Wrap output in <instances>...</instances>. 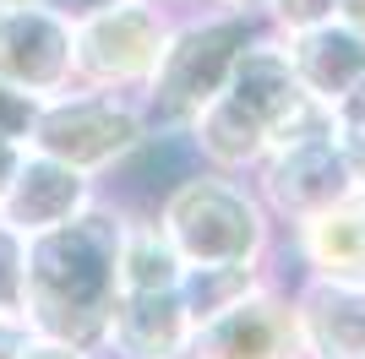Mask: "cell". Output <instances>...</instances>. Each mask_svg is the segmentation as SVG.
Masks as SVG:
<instances>
[{
    "label": "cell",
    "mask_w": 365,
    "mask_h": 359,
    "mask_svg": "<svg viewBox=\"0 0 365 359\" xmlns=\"http://www.w3.org/2000/svg\"><path fill=\"white\" fill-rule=\"evenodd\" d=\"M120 234H125V207L98 191V202L88 212H76L71 224L28 239L22 316L33 332L66 338V343H82L98 354L104 321L115 311V294H120V278H115Z\"/></svg>",
    "instance_id": "6da1fadb"
},
{
    "label": "cell",
    "mask_w": 365,
    "mask_h": 359,
    "mask_svg": "<svg viewBox=\"0 0 365 359\" xmlns=\"http://www.w3.org/2000/svg\"><path fill=\"white\" fill-rule=\"evenodd\" d=\"M164 234L175 239L185 267H245L267 272L273 261V234L278 218L257 196V185H245V175H224V169H185L153 212Z\"/></svg>",
    "instance_id": "7a4b0ae2"
},
{
    "label": "cell",
    "mask_w": 365,
    "mask_h": 359,
    "mask_svg": "<svg viewBox=\"0 0 365 359\" xmlns=\"http://www.w3.org/2000/svg\"><path fill=\"white\" fill-rule=\"evenodd\" d=\"M262 28V16H235V11H197V16H175L169 44L158 71L148 76V88L137 93L153 125L164 131H185L207 98H218L235 71L240 49L251 44V33Z\"/></svg>",
    "instance_id": "3957f363"
},
{
    "label": "cell",
    "mask_w": 365,
    "mask_h": 359,
    "mask_svg": "<svg viewBox=\"0 0 365 359\" xmlns=\"http://www.w3.org/2000/svg\"><path fill=\"white\" fill-rule=\"evenodd\" d=\"M148 136H153V120H148L137 93L71 88V93H61V98H44V109L33 120L28 147L49 152V158H66V164L88 169L93 180H104L109 169H120Z\"/></svg>",
    "instance_id": "277c9868"
},
{
    "label": "cell",
    "mask_w": 365,
    "mask_h": 359,
    "mask_svg": "<svg viewBox=\"0 0 365 359\" xmlns=\"http://www.w3.org/2000/svg\"><path fill=\"white\" fill-rule=\"evenodd\" d=\"M175 28V11L164 0H120L109 11L71 28V71L76 88L98 93H142L158 71Z\"/></svg>",
    "instance_id": "5b68a950"
},
{
    "label": "cell",
    "mask_w": 365,
    "mask_h": 359,
    "mask_svg": "<svg viewBox=\"0 0 365 359\" xmlns=\"http://www.w3.org/2000/svg\"><path fill=\"white\" fill-rule=\"evenodd\" d=\"M185 359H305L294 294L273 272H262L257 283H245L191 327Z\"/></svg>",
    "instance_id": "8992f818"
},
{
    "label": "cell",
    "mask_w": 365,
    "mask_h": 359,
    "mask_svg": "<svg viewBox=\"0 0 365 359\" xmlns=\"http://www.w3.org/2000/svg\"><path fill=\"white\" fill-rule=\"evenodd\" d=\"M251 185H257V196L267 202V212L278 224H300V218H311L327 202L354 191L349 164H344V152L333 142V125L300 131L289 142H273L267 158L251 169Z\"/></svg>",
    "instance_id": "52a82bcc"
},
{
    "label": "cell",
    "mask_w": 365,
    "mask_h": 359,
    "mask_svg": "<svg viewBox=\"0 0 365 359\" xmlns=\"http://www.w3.org/2000/svg\"><path fill=\"white\" fill-rule=\"evenodd\" d=\"M224 88L273 131V142H289V136H300V131L333 125V109L317 104V98L300 88V76H294V66H289V49H284V38H278L273 28L251 33V44L240 49V60H235V71H229Z\"/></svg>",
    "instance_id": "ba28073f"
},
{
    "label": "cell",
    "mask_w": 365,
    "mask_h": 359,
    "mask_svg": "<svg viewBox=\"0 0 365 359\" xmlns=\"http://www.w3.org/2000/svg\"><path fill=\"white\" fill-rule=\"evenodd\" d=\"M0 76L33 98H61L76 88L71 22L38 6H0Z\"/></svg>",
    "instance_id": "9c48e42d"
},
{
    "label": "cell",
    "mask_w": 365,
    "mask_h": 359,
    "mask_svg": "<svg viewBox=\"0 0 365 359\" xmlns=\"http://www.w3.org/2000/svg\"><path fill=\"white\" fill-rule=\"evenodd\" d=\"M93 202H98V180H93L88 169L28 147L22 152V169H16V180H11V191L0 202V218L16 224L33 239V234H44V229L71 224L76 212H88Z\"/></svg>",
    "instance_id": "30bf717a"
},
{
    "label": "cell",
    "mask_w": 365,
    "mask_h": 359,
    "mask_svg": "<svg viewBox=\"0 0 365 359\" xmlns=\"http://www.w3.org/2000/svg\"><path fill=\"white\" fill-rule=\"evenodd\" d=\"M197 316L180 288H148V294H115V311L104 321L98 354L109 359H185Z\"/></svg>",
    "instance_id": "8fae6325"
},
{
    "label": "cell",
    "mask_w": 365,
    "mask_h": 359,
    "mask_svg": "<svg viewBox=\"0 0 365 359\" xmlns=\"http://www.w3.org/2000/svg\"><path fill=\"white\" fill-rule=\"evenodd\" d=\"M289 294L305 359H365V283L305 272Z\"/></svg>",
    "instance_id": "7c38bea8"
},
{
    "label": "cell",
    "mask_w": 365,
    "mask_h": 359,
    "mask_svg": "<svg viewBox=\"0 0 365 359\" xmlns=\"http://www.w3.org/2000/svg\"><path fill=\"white\" fill-rule=\"evenodd\" d=\"M289 251L317 278H349L365 283V185L327 202L322 212L289 224Z\"/></svg>",
    "instance_id": "4fadbf2b"
},
{
    "label": "cell",
    "mask_w": 365,
    "mask_h": 359,
    "mask_svg": "<svg viewBox=\"0 0 365 359\" xmlns=\"http://www.w3.org/2000/svg\"><path fill=\"white\" fill-rule=\"evenodd\" d=\"M278 38L289 49V66L300 76V88L327 109L365 76V33L338 22V16L317 22V28H300V33H278Z\"/></svg>",
    "instance_id": "5bb4252c"
},
{
    "label": "cell",
    "mask_w": 365,
    "mask_h": 359,
    "mask_svg": "<svg viewBox=\"0 0 365 359\" xmlns=\"http://www.w3.org/2000/svg\"><path fill=\"white\" fill-rule=\"evenodd\" d=\"M185 136H191L197 164L224 169V175H251V169L267 158V147H273V131H267V125H262L229 88L218 93V98H207V104L191 115Z\"/></svg>",
    "instance_id": "9a60e30c"
},
{
    "label": "cell",
    "mask_w": 365,
    "mask_h": 359,
    "mask_svg": "<svg viewBox=\"0 0 365 359\" xmlns=\"http://www.w3.org/2000/svg\"><path fill=\"white\" fill-rule=\"evenodd\" d=\"M115 278L125 294H148V288H180L185 261L175 251V239L164 234L158 218L125 207V234H120V256H115Z\"/></svg>",
    "instance_id": "2e32d148"
},
{
    "label": "cell",
    "mask_w": 365,
    "mask_h": 359,
    "mask_svg": "<svg viewBox=\"0 0 365 359\" xmlns=\"http://www.w3.org/2000/svg\"><path fill=\"white\" fill-rule=\"evenodd\" d=\"M28 299V234L0 218V316H22Z\"/></svg>",
    "instance_id": "e0dca14e"
},
{
    "label": "cell",
    "mask_w": 365,
    "mask_h": 359,
    "mask_svg": "<svg viewBox=\"0 0 365 359\" xmlns=\"http://www.w3.org/2000/svg\"><path fill=\"white\" fill-rule=\"evenodd\" d=\"M338 0H262V28L273 33H300L317 22H333Z\"/></svg>",
    "instance_id": "ac0fdd59"
},
{
    "label": "cell",
    "mask_w": 365,
    "mask_h": 359,
    "mask_svg": "<svg viewBox=\"0 0 365 359\" xmlns=\"http://www.w3.org/2000/svg\"><path fill=\"white\" fill-rule=\"evenodd\" d=\"M38 109H44V98H33V93L11 88V82L0 76V136H6V142H28Z\"/></svg>",
    "instance_id": "d6986e66"
},
{
    "label": "cell",
    "mask_w": 365,
    "mask_h": 359,
    "mask_svg": "<svg viewBox=\"0 0 365 359\" xmlns=\"http://www.w3.org/2000/svg\"><path fill=\"white\" fill-rule=\"evenodd\" d=\"M333 142L344 152V164H349V180L365 185V120H338L333 115Z\"/></svg>",
    "instance_id": "ffe728a7"
},
{
    "label": "cell",
    "mask_w": 365,
    "mask_h": 359,
    "mask_svg": "<svg viewBox=\"0 0 365 359\" xmlns=\"http://www.w3.org/2000/svg\"><path fill=\"white\" fill-rule=\"evenodd\" d=\"M22 359H98V354L82 348V343H66V338H44V332H33L28 343H22Z\"/></svg>",
    "instance_id": "44dd1931"
},
{
    "label": "cell",
    "mask_w": 365,
    "mask_h": 359,
    "mask_svg": "<svg viewBox=\"0 0 365 359\" xmlns=\"http://www.w3.org/2000/svg\"><path fill=\"white\" fill-rule=\"evenodd\" d=\"M33 338L28 316H0V359H22V343Z\"/></svg>",
    "instance_id": "7402d4cb"
},
{
    "label": "cell",
    "mask_w": 365,
    "mask_h": 359,
    "mask_svg": "<svg viewBox=\"0 0 365 359\" xmlns=\"http://www.w3.org/2000/svg\"><path fill=\"white\" fill-rule=\"evenodd\" d=\"M55 16H66V22H88V16H98V11H109V6H120V0H44Z\"/></svg>",
    "instance_id": "603a6c76"
},
{
    "label": "cell",
    "mask_w": 365,
    "mask_h": 359,
    "mask_svg": "<svg viewBox=\"0 0 365 359\" xmlns=\"http://www.w3.org/2000/svg\"><path fill=\"white\" fill-rule=\"evenodd\" d=\"M22 152H28V142H6V136H0V202H6V191H11L16 169H22Z\"/></svg>",
    "instance_id": "cb8c5ba5"
},
{
    "label": "cell",
    "mask_w": 365,
    "mask_h": 359,
    "mask_svg": "<svg viewBox=\"0 0 365 359\" xmlns=\"http://www.w3.org/2000/svg\"><path fill=\"white\" fill-rule=\"evenodd\" d=\"M213 11H235V16H262V0H207Z\"/></svg>",
    "instance_id": "d4e9b609"
},
{
    "label": "cell",
    "mask_w": 365,
    "mask_h": 359,
    "mask_svg": "<svg viewBox=\"0 0 365 359\" xmlns=\"http://www.w3.org/2000/svg\"><path fill=\"white\" fill-rule=\"evenodd\" d=\"M338 22H349V28L365 33V0H338Z\"/></svg>",
    "instance_id": "484cf974"
},
{
    "label": "cell",
    "mask_w": 365,
    "mask_h": 359,
    "mask_svg": "<svg viewBox=\"0 0 365 359\" xmlns=\"http://www.w3.org/2000/svg\"><path fill=\"white\" fill-rule=\"evenodd\" d=\"M0 6H38V0H0Z\"/></svg>",
    "instance_id": "4316f807"
}]
</instances>
